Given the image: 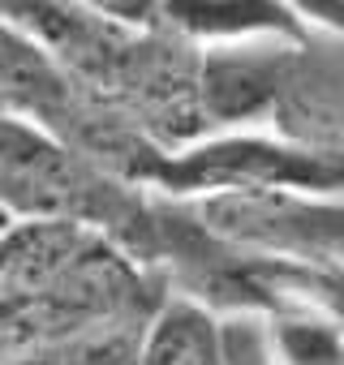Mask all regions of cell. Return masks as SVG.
<instances>
[{"label": "cell", "mask_w": 344, "mask_h": 365, "mask_svg": "<svg viewBox=\"0 0 344 365\" xmlns=\"http://www.w3.org/2000/svg\"><path fill=\"white\" fill-rule=\"evenodd\" d=\"M177 202V198H172ZM224 250L301 271H344V194H211L181 202Z\"/></svg>", "instance_id": "obj_1"}, {"label": "cell", "mask_w": 344, "mask_h": 365, "mask_svg": "<svg viewBox=\"0 0 344 365\" xmlns=\"http://www.w3.org/2000/svg\"><path fill=\"white\" fill-rule=\"evenodd\" d=\"M263 335L275 365H344V331L310 309H267Z\"/></svg>", "instance_id": "obj_4"}, {"label": "cell", "mask_w": 344, "mask_h": 365, "mask_svg": "<svg viewBox=\"0 0 344 365\" xmlns=\"http://www.w3.org/2000/svg\"><path fill=\"white\" fill-rule=\"evenodd\" d=\"M9 228H14V224L5 220V211H0V232H9Z\"/></svg>", "instance_id": "obj_6"}, {"label": "cell", "mask_w": 344, "mask_h": 365, "mask_svg": "<svg viewBox=\"0 0 344 365\" xmlns=\"http://www.w3.org/2000/svg\"><path fill=\"white\" fill-rule=\"evenodd\" d=\"M5 271H9V232H0V292H5Z\"/></svg>", "instance_id": "obj_5"}, {"label": "cell", "mask_w": 344, "mask_h": 365, "mask_svg": "<svg viewBox=\"0 0 344 365\" xmlns=\"http://www.w3.org/2000/svg\"><path fill=\"white\" fill-rule=\"evenodd\" d=\"M301 35L305 26L288 35H246L198 48V116L207 138L267 129Z\"/></svg>", "instance_id": "obj_2"}, {"label": "cell", "mask_w": 344, "mask_h": 365, "mask_svg": "<svg viewBox=\"0 0 344 365\" xmlns=\"http://www.w3.org/2000/svg\"><path fill=\"white\" fill-rule=\"evenodd\" d=\"M138 365H228L224 318L190 297L168 292L142 335Z\"/></svg>", "instance_id": "obj_3"}]
</instances>
